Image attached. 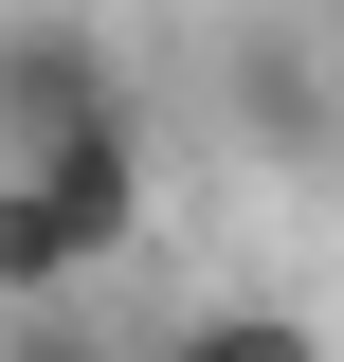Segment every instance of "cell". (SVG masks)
<instances>
[{
    "instance_id": "3957f363",
    "label": "cell",
    "mask_w": 344,
    "mask_h": 362,
    "mask_svg": "<svg viewBox=\"0 0 344 362\" xmlns=\"http://www.w3.org/2000/svg\"><path fill=\"white\" fill-rule=\"evenodd\" d=\"M217 109H236V145L308 163V145H344V54H308L290 18H236L217 37Z\"/></svg>"
},
{
    "instance_id": "277c9868",
    "label": "cell",
    "mask_w": 344,
    "mask_h": 362,
    "mask_svg": "<svg viewBox=\"0 0 344 362\" xmlns=\"http://www.w3.org/2000/svg\"><path fill=\"white\" fill-rule=\"evenodd\" d=\"M164 362H326V326L272 308V290H200V308L164 326Z\"/></svg>"
},
{
    "instance_id": "7a4b0ae2",
    "label": "cell",
    "mask_w": 344,
    "mask_h": 362,
    "mask_svg": "<svg viewBox=\"0 0 344 362\" xmlns=\"http://www.w3.org/2000/svg\"><path fill=\"white\" fill-rule=\"evenodd\" d=\"M91 109H127V73H109V37H91L73 0H0V163L55 127H91Z\"/></svg>"
},
{
    "instance_id": "5b68a950",
    "label": "cell",
    "mask_w": 344,
    "mask_h": 362,
    "mask_svg": "<svg viewBox=\"0 0 344 362\" xmlns=\"http://www.w3.org/2000/svg\"><path fill=\"white\" fill-rule=\"evenodd\" d=\"M0 362H164V344H109L91 308H0Z\"/></svg>"
},
{
    "instance_id": "6da1fadb",
    "label": "cell",
    "mask_w": 344,
    "mask_h": 362,
    "mask_svg": "<svg viewBox=\"0 0 344 362\" xmlns=\"http://www.w3.org/2000/svg\"><path fill=\"white\" fill-rule=\"evenodd\" d=\"M127 254H145V127L127 109L0 163V308H91Z\"/></svg>"
}]
</instances>
